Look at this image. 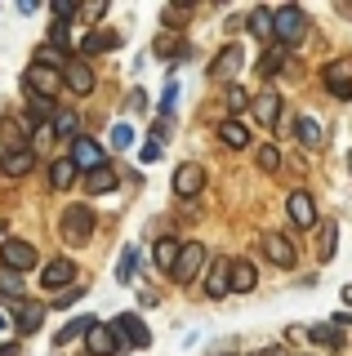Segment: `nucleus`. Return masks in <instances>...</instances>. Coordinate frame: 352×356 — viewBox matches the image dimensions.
<instances>
[{
  "label": "nucleus",
  "mask_w": 352,
  "mask_h": 356,
  "mask_svg": "<svg viewBox=\"0 0 352 356\" xmlns=\"http://www.w3.org/2000/svg\"><path fill=\"white\" fill-rule=\"evenodd\" d=\"M90 325H94L90 316H76V321H67V325H63L58 334H54V348H63V343H72L76 334H85V330H90Z\"/></svg>",
  "instance_id": "bb28decb"
},
{
  "label": "nucleus",
  "mask_w": 352,
  "mask_h": 356,
  "mask_svg": "<svg viewBox=\"0 0 352 356\" xmlns=\"http://www.w3.org/2000/svg\"><path fill=\"white\" fill-rule=\"evenodd\" d=\"M112 147H134V129H129V125H116L112 129Z\"/></svg>",
  "instance_id": "4c0bfd02"
},
{
  "label": "nucleus",
  "mask_w": 352,
  "mask_h": 356,
  "mask_svg": "<svg viewBox=\"0 0 352 356\" xmlns=\"http://www.w3.org/2000/svg\"><path fill=\"white\" fill-rule=\"evenodd\" d=\"M40 285H45L49 294H63L67 285H76V263L72 259H49L45 272H40Z\"/></svg>",
  "instance_id": "423d86ee"
},
{
  "label": "nucleus",
  "mask_w": 352,
  "mask_h": 356,
  "mask_svg": "<svg viewBox=\"0 0 352 356\" xmlns=\"http://www.w3.org/2000/svg\"><path fill=\"white\" fill-rule=\"evenodd\" d=\"M312 339H317V343H330V348H335V343H339V330H335V325H312Z\"/></svg>",
  "instance_id": "58836bf2"
},
{
  "label": "nucleus",
  "mask_w": 352,
  "mask_h": 356,
  "mask_svg": "<svg viewBox=\"0 0 352 356\" xmlns=\"http://www.w3.org/2000/svg\"><path fill=\"white\" fill-rule=\"evenodd\" d=\"M348 170H352V152H348Z\"/></svg>",
  "instance_id": "de8ad7c7"
},
{
  "label": "nucleus",
  "mask_w": 352,
  "mask_h": 356,
  "mask_svg": "<svg viewBox=\"0 0 352 356\" xmlns=\"http://www.w3.org/2000/svg\"><path fill=\"white\" fill-rule=\"evenodd\" d=\"M165 134H170V125H165V120H157V125H152V143H157V147L165 143Z\"/></svg>",
  "instance_id": "a18cd8bd"
},
{
  "label": "nucleus",
  "mask_w": 352,
  "mask_h": 356,
  "mask_svg": "<svg viewBox=\"0 0 352 356\" xmlns=\"http://www.w3.org/2000/svg\"><path fill=\"white\" fill-rule=\"evenodd\" d=\"M201 187H205V170L196 161H188V165H179V170H174V192H179L183 200H192Z\"/></svg>",
  "instance_id": "f8f14e48"
},
{
  "label": "nucleus",
  "mask_w": 352,
  "mask_h": 356,
  "mask_svg": "<svg viewBox=\"0 0 352 356\" xmlns=\"http://www.w3.org/2000/svg\"><path fill=\"white\" fill-rule=\"evenodd\" d=\"M134 276H138V250L125 245L120 259H116V285H134Z\"/></svg>",
  "instance_id": "412c9836"
},
{
  "label": "nucleus",
  "mask_w": 352,
  "mask_h": 356,
  "mask_svg": "<svg viewBox=\"0 0 352 356\" xmlns=\"http://www.w3.org/2000/svg\"><path fill=\"white\" fill-rule=\"evenodd\" d=\"M116 183H120V174L112 170V165H98V170L85 178V187H90L94 196H103V192H116Z\"/></svg>",
  "instance_id": "aec40b11"
},
{
  "label": "nucleus",
  "mask_w": 352,
  "mask_h": 356,
  "mask_svg": "<svg viewBox=\"0 0 352 356\" xmlns=\"http://www.w3.org/2000/svg\"><path fill=\"white\" fill-rule=\"evenodd\" d=\"M23 85H27L36 98H49V103H54V94L63 89V76H58V72H49V67H27Z\"/></svg>",
  "instance_id": "1a4fd4ad"
},
{
  "label": "nucleus",
  "mask_w": 352,
  "mask_h": 356,
  "mask_svg": "<svg viewBox=\"0 0 352 356\" xmlns=\"http://www.w3.org/2000/svg\"><path fill=\"white\" fill-rule=\"evenodd\" d=\"M63 236L72 245H85L94 236V209L90 205H67L63 209Z\"/></svg>",
  "instance_id": "f03ea898"
},
{
  "label": "nucleus",
  "mask_w": 352,
  "mask_h": 356,
  "mask_svg": "<svg viewBox=\"0 0 352 356\" xmlns=\"http://www.w3.org/2000/svg\"><path fill=\"white\" fill-rule=\"evenodd\" d=\"M63 63H67V58H63L54 44H40V49H36V67H49V72H58Z\"/></svg>",
  "instance_id": "2f4dec72"
},
{
  "label": "nucleus",
  "mask_w": 352,
  "mask_h": 356,
  "mask_svg": "<svg viewBox=\"0 0 352 356\" xmlns=\"http://www.w3.org/2000/svg\"><path fill=\"white\" fill-rule=\"evenodd\" d=\"M40 321H45V307H40V303H23V307H18V316H14V325L23 330V334H36Z\"/></svg>",
  "instance_id": "5701e85b"
},
{
  "label": "nucleus",
  "mask_w": 352,
  "mask_h": 356,
  "mask_svg": "<svg viewBox=\"0 0 352 356\" xmlns=\"http://www.w3.org/2000/svg\"><path fill=\"white\" fill-rule=\"evenodd\" d=\"M81 294H85V285H67V289H63V294H58V307L76 303V298H81Z\"/></svg>",
  "instance_id": "37998d69"
},
{
  "label": "nucleus",
  "mask_w": 352,
  "mask_h": 356,
  "mask_svg": "<svg viewBox=\"0 0 352 356\" xmlns=\"http://www.w3.org/2000/svg\"><path fill=\"white\" fill-rule=\"evenodd\" d=\"M31 165H36V156H31L27 147H14V152H5V156H0V170H5L9 178H23V174L31 170Z\"/></svg>",
  "instance_id": "a211bd4d"
},
{
  "label": "nucleus",
  "mask_w": 352,
  "mask_h": 356,
  "mask_svg": "<svg viewBox=\"0 0 352 356\" xmlns=\"http://www.w3.org/2000/svg\"><path fill=\"white\" fill-rule=\"evenodd\" d=\"M76 14H81L85 22H98V18L107 14V5H103V0H98V5H81V9H76Z\"/></svg>",
  "instance_id": "a19ab883"
},
{
  "label": "nucleus",
  "mask_w": 352,
  "mask_h": 356,
  "mask_svg": "<svg viewBox=\"0 0 352 356\" xmlns=\"http://www.w3.org/2000/svg\"><path fill=\"white\" fill-rule=\"evenodd\" d=\"M143 107H147V94H143V89H134V94L125 98V111H134V116H138Z\"/></svg>",
  "instance_id": "79ce46f5"
},
{
  "label": "nucleus",
  "mask_w": 352,
  "mask_h": 356,
  "mask_svg": "<svg viewBox=\"0 0 352 356\" xmlns=\"http://www.w3.org/2000/svg\"><path fill=\"white\" fill-rule=\"evenodd\" d=\"M179 245L183 241H174V236H161L157 241V267H161V272H170V267H174V259H179Z\"/></svg>",
  "instance_id": "393cba45"
},
{
  "label": "nucleus",
  "mask_w": 352,
  "mask_h": 356,
  "mask_svg": "<svg viewBox=\"0 0 352 356\" xmlns=\"http://www.w3.org/2000/svg\"><path fill=\"white\" fill-rule=\"evenodd\" d=\"M188 18H192V9H183V5H174V9L165 5V9H161V22H165V27H183Z\"/></svg>",
  "instance_id": "473e14b6"
},
{
  "label": "nucleus",
  "mask_w": 352,
  "mask_h": 356,
  "mask_svg": "<svg viewBox=\"0 0 352 356\" xmlns=\"http://www.w3.org/2000/svg\"><path fill=\"white\" fill-rule=\"evenodd\" d=\"M259 170L263 174H277L281 170V152L277 147H259Z\"/></svg>",
  "instance_id": "72a5a7b5"
},
{
  "label": "nucleus",
  "mask_w": 352,
  "mask_h": 356,
  "mask_svg": "<svg viewBox=\"0 0 352 356\" xmlns=\"http://www.w3.org/2000/svg\"><path fill=\"white\" fill-rule=\"evenodd\" d=\"M263 254H268L277 267H294V245H290V236H263Z\"/></svg>",
  "instance_id": "f3484780"
},
{
  "label": "nucleus",
  "mask_w": 352,
  "mask_h": 356,
  "mask_svg": "<svg viewBox=\"0 0 352 356\" xmlns=\"http://www.w3.org/2000/svg\"><path fill=\"white\" fill-rule=\"evenodd\" d=\"M174 98H179V85H174V81H165V94H161V111H165V116L174 111Z\"/></svg>",
  "instance_id": "ea45409f"
},
{
  "label": "nucleus",
  "mask_w": 352,
  "mask_h": 356,
  "mask_svg": "<svg viewBox=\"0 0 352 356\" xmlns=\"http://www.w3.org/2000/svg\"><path fill=\"white\" fill-rule=\"evenodd\" d=\"M321 81H326V89L335 98H352V58H335L321 72Z\"/></svg>",
  "instance_id": "6e6552de"
},
{
  "label": "nucleus",
  "mask_w": 352,
  "mask_h": 356,
  "mask_svg": "<svg viewBox=\"0 0 352 356\" xmlns=\"http://www.w3.org/2000/svg\"><path fill=\"white\" fill-rule=\"evenodd\" d=\"M112 334H116V339H125V343H134V348H147V343H152V330L143 325L138 312H120L116 325H112Z\"/></svg>",
  "instance_id": "0eeeda50"
},
{
  "label": "nucleus",
  "mask_w": 352,
  "mask_h": 356,
  "mask_svg": "<svg viewBox=\"0 0 352 356\" xmlns=\"http://www.w3.org/2000/svg\"><path fill=\"white\" fill-rule=\"evenodd\" d=\"M0 330H5V316H0Z\"/></svg>",
  "instance_id": "09e8293b"
},
{
  "label": "nucleus",
  "mask_w": 352,
  "mask_h": 356,
  "mask_svg": "<svg viewBox=\"0 0 352 356\" xmlns=\"http://www.w3.org/2000/svg\"><path fill=\"white\" fill-rule=\"evenodd\" d=\"M335 245H339V227L335 222H321V245H317V254H321L326 263L335 259Z\"/></svg>",
  "instance_id": "c85d7f7f"
},
{
  "label": "nucleus",
  "mask_w": 352,
  "mask_h": 356,
  "mask_svg": "<svg viewBox=\"0 0 352 356\" xmlns=\"http://www.w3.org/2000/svg\"><path fill=\"white\" fill-rule=\"evenodd\" d=\"M227 107H232V111H246L250 107V94L241 85H232V89H227Z\"/></svg>",
  "instance_id": "e433bc0d"
},
{
  "label": "nucleus",
  "mask_w": 352,
  "mask_h": 356,
  "mask_svg": "<svg viewBox=\"0 0 352 356\" xmlns=\"http://www.w3.org/2000/svg\"><path fill=\"white\" fill-rule=\"evenodd\" d=\"M294 129H299V143H303V147H312V152H317V147L326 143V138H321V125H317L312 116H303V120H299Z\"/></svg>",
  "instance_id": "a878e982"
},
{
  "label": "nucleus",
  "mask_w": 352,
  "mask_h": 356,
  "mask_svg": "<svg viewBox=\"0 0 352 356\" xmlns=\"http://www.w3.org/2000/svg\"><path fill=\"white\" fill-rule=\"evenodd\" d=\"M0 267H5V272H18V276L31 272V267H36V245L9 236L5 245H0Z\"/></svg>",
  "instance_id": "7ed1b4c3"
},
{
  "label": "nucleus",
  "mask_w": 352,
  "mask_h": 356,
  "mask_svg": "<svg viewBox=\"0 0 352 356\" xmlns=\"http://www.w3.org/2000/svg\"><path fill=\"white\" fill-rule=\"evenodd\" d=\"M250 31L268 40L272 36V9H255V14H250Z\"/></svg>",
  "instance_id": "7c9ffc66"
},
{
  "label": "nucleus",
  "mask_w": 352,
  "mask_h": 356,
  "mask_svg": "<svg viewBox=\"0 0 352 356\" xmlns=\"http://www.w3.org/2000/svg\"><path fill=\"white\" fill-rule=\"evenodd\" d=\"M49 183H54V187H72V183H76V165L67 161V156H63V161H54Z\"/></svg>",
  "instance_id": "cd10ccee"
},
{
  "label": "nucleus",
  "mask_w": 352,
  "mask_h": 356,
  "mask_svg": "<svg viewBox=\"0 0 352 356\" xmlns=\"http://www.w3.org/2000/svg\"><path fill=\"white\" fill-rule=\"evenodd\" d=\"M116 44H120L116 31H103V36L94 31V36H85V40H81V49H85V58H90V54H107V49H116Z\"/></svg>",
  "instance_id": "b1692460"
},
{
  "label": "nucleus",
  "mask_w": 352,
  "mask_h": 356,
  "mask_svg": "<svg viewBox=\"0 0 352 356\" xmlns=\"http://www.w3.org/2000/svg\"><path fill=\"white\" fill-rule=\"evenodd\" d=\"M303 31H307V14L299 5H281V9H272V36L281 40V49L285 44H299L303 40Z\"/></svg>",
  "instance_id": "f257e3e1"
},
{
  "label": "nucleus",
  "mask_w": 352,
  "mask_h": 356,
  "mask_svg": "<svg viewBox=\"0 0 352 356\" xmlns=\"http://www.w3.org/2000/svg\"><path fill=\"white\" fill-rule=\"evenodd\" d=\"M205 294H210V298H227V294H232V285H227V263H223V259L210 263V276H205Z\"/></svg>",
  "instance_id": "6ab92c4d"
},
{
  "label": "nucleus",
  "mask_w": 352,
  "mask_h": 356,
  "mask_svg": "<svg viewBox=\"0 0 352 356\" xmlns=\"http://www.w3.org/2000/svg\"><path fill=\"white\" fill-rule=\"evenodd\" d=\"M250 111H255L259 125L277 129V120H281V98H277V94H259V98H250Z\"/></svg>",
  "instance_id": "2eb2a0df"
},
{
  "label": "nucleus",
  "mask_w": 352,
  "mask_h": 356,
  "mask_svg": "<svg viewBox=\"0 0 352 356\" xmlns=\"http://www.w3.org/2000/svg\"><path fill=\"white\" fill-rule=\"evenodd\" d=\"M18 352V343H0V356H14Z\"/></svg>",
  "instance_id": "49530a36"
},
{
  "label": "nucleus",
  "mask_w": 352,
  "mask_h": 356,
  "mask_svg": "<svg viewBox=\"0 0 352 356\" xmlns=\"http://www.w3.org/2000/svg\"><path fill=\"white\" fill-rule=\"evenodd\" d=\"M227 285L241 289V294H250V289L259 285V272H255V263L250 259H237V263H227Z\"/></svg>",
  "instance_id": "dca6fc26"
},
{
  "label": "nucleus",
  "mask_w": 352,
  "mask_h": 356,
  "mask_svg": "<svg viewBox=\"0 0 352 356\" xmlns=\"http://www.w3.org/2000/svg\"><path fill=\"white\" fill-rule=\"evenodd\" d=\"M63 81H67V89H72V94L76 98H85V94H94V81H98V76H94V67H90V58H67V63H63Z\"/></svg>",
  "instance_id": "20e7f679"
},
{
  "label": "nucleus",
  "mask_w": 352,
  "mask_h": 356,
  "mask_svg": "<svg viewBox=\"0 0 352 356\" xmlns=\"http://www.w3.org/2000/svg\"><path fill=\"white\" fill-rule=\"evenodd\" d=\"M285 209H290V222H294V227H312V222H317V200H312V192H290Z\"/></svg>",
  "instance_id": "4468645a"
},
{
  "label": "nucleus",
  "mask_w": 352,
  "mask_h": 356,
  "mask_svg": "<svg viewBox=\"0 0 352 356\" xmlns=\"http://www.w3.org/2000/svg\"><path fill=\"white\" fill-rule=\"evenodd\" d=\"M281 67H285V49H281V44H277V49H263V58H259V72L263 76H277Z\"/></svg>",
  "instance_id": "c756f323"
},
{
  "label": "nucleus",
  "mask_w": 352,
  "mask_h": 356,
  "mask_svg": "<svg viewBox=\"0 0 352 356\" xmlns=\"http://www.w3.org/2000/svg\"><path fill=\"white\" fill-rule=\"evenodd\" d=\"M67 161L76 165V174H94L98 170V165H103V147H98V143L94 138H72V156H67Z\"/></svg>",
  "instance_id": "9b49d317"
},
{
  "label": "nucleus",
  "mask_w": 352,
  "mask_h": 356,
  "mask_svg": "<svg viewBox=\"0 0 352 356\" xmlns=\"http://www.w3.org/2000/svg\"><path fill=\"white\" fill-rule=\"evenodd\" d=\"M85 339H90V352L94 356H120V352H125V348H120V339L112 334V325H98V321L85 330Z\"/></svg>",
  "instance_id": "ddd939ff"
},
{
  "label": "nucleus",
  "mask_w": 352,
  "mask_h": 356,
  "mask_svg": "<svg viewBox=\"0 0 352 356\" xmlns=\"http://www.w3.org/2000/svg\"><path fill=\"white\" fill-rule=\"evenodd\" d=\"M138 161H143V165H152V161H161V147H157V143H147V147H143V152H138Z\"/></svg>",
  "instance_id": "c03bdc74"
},
{
  "label": "nucleus",
  "mask_w": 352,
  "mask_h": 356,
  "mask_svg": "<svg viewBox=\"0 0 352 356\" xmlns=\"http://www.w3.org/2000/svg\"><path fill=\"white\" fill-rule=\"evenodd\" d=\"M218 138H223L227 147H250V125L246 120H223V125H218Z\"/></svg>",
  "instance_id": "4be33fe9"
},
{
  "label": "nucleus",
  "mask_w": 352,
  "mask_h": 356,
  "mask_svg": "<svg viewBox=\"0 0 352 356\" xmlns=\"http://www.w3.org/2000/svg\"><path fill=\"white\" fill-rule=\"evenodd\" d=\"M201 267H205V245L201 241H183L179 245V259H174V267H170L174 281H192Z\"/></svg>",
  "instance_id": "39448f33"
},
{
  "label": "nucleus",
  "mask_w": 352,
  "mask_h": 356,
  "mask_svg": "<svg viewBox=\"0 0 352 356\" xmlns=\"http://www.w3.org/2000/svg\"><path fill=\"white\" fill-rule=\"evenodd\" d=\"M54 134H58V138H63V134H67V138H76V116H72V111H63V116L58 120H54V125H49Z\"/></svg>",
  "instance_id": "c9c22d12"
},
{
  "label": "nucleus",
  "mask_w": 352,
  "mask_h": 356,
  "mask_svg": "<svg viewBox=\"0 0 352 356\" xmlns=\"http://www.w3.org/2000/svg\"><path fill=\"white\" fill-rule=\"evenodd\" d=\"M0 294H23V281H18V272H5V267H0Z\"/></svg>",
  "instance_id": "f704fd0d"
},
{
  "label": "nucleus",
  "mask_w": 352,
  "mask_h": 356,
  "mask_svg": "<svg viewBox=\"0 0 352 356\" xmlns=\"http://www.w3.org/2000/svg\"><path fill=\"white\" fill-rule=\"evenodd\" d=\"M241 67H246V49L232 40V44H223V49L214 54V67H210V76L214 81H227V76H237Z\"/></svg>",
  "instance_id": "9d476101"
}]
</instances>
